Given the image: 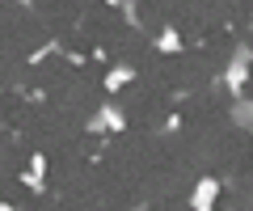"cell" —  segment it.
Here are the masks:
<instances>
[{"label":"cell","mask_w":253,"mask_h":211,"mask_svg":"<svg viewBox=\"0 0 253 211\" xmlns=\"http://www.w3.org/2000/svg\"><path fill=\"white\" fill-rule=\"evenodd\" d=\"M123 81H131V68H126V72H123V68H118V72H110V89H118Z\"/></svg>","instance_id":"6da1fadb"}]
</instances>
